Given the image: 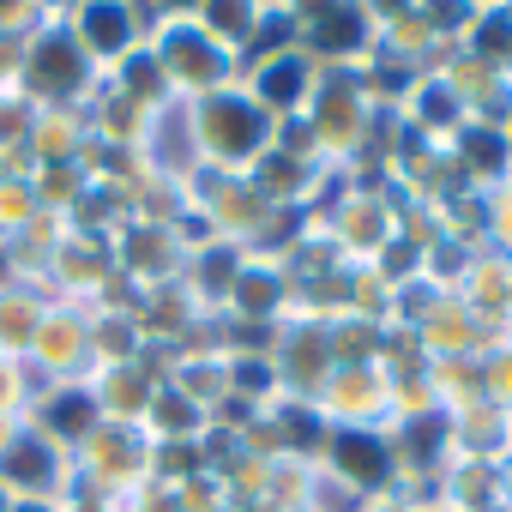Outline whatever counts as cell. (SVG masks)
<instances>
[{
    "label": "cell",
    "instance_id": "1",
    "mask_svg": "<svg viewBox=\"0 0 512 512\" xmlns=\"http://www.w3.org/2000/svg\"><path fill=\"white\" fill-rule=\"evenodd\" d=\"M344 458H350L356 470H374V446H362V440H344Z\"/></svg>",
    "mask_w": 512,
    "mask_h": 512
}]
</instances>
